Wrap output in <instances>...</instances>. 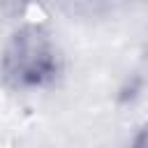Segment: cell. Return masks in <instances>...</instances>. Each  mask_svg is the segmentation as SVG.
<instances>
[{
	"mask_svg": "<svg viewBox=\"0 0 148 148\" xmlns=\"http://www.w3.org/2000/svg\"><path fill=\"white\" fill-rule=\"evenodd\" d=\"M0 72L5 83L16 90L44 88L62 72V56L51 32L30 23L9 37L2 51Z\"/></svg>",
	"mask_w": 148,
	"mask_h": 148,
	"instance_id": "1",
	"label": "cell"
},
{
	"mask_svg": "<svg viewBox=\"0 0 148 148\" xmlns=\"http://www.w3.org/2000/svg\"><path fill=\"white\" fill-rule=\"evenodd\" d=\"M130 148H148V123H143V125L139 127V132L134 134Z\"/></svg>",
	"mask_w": 148,
	"mask_h": 148,
	"instance_id": "2",
	"label": "cell"
}]
</instances>
